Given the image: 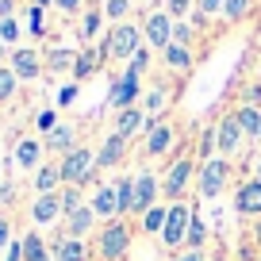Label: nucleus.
<instances>
[{"mask_svg":"<svg viewBox=\"0 0 261 261\" xmlns=\"http://www.w3.org/2000/svg\"><path fill=\"white\" fill-rule=\"evenodd\" d=\"M242 139H246V130H242V123H238V115L234 112H227L219 123H215V142H219V154L223 158H230V154H238V146H242Z\"/></svg>","mask_w":261,"mask_h":261,"instance_id":"nucleus-13","label":"nucleus"},{"mask_svg":"<svg viewBox=\"0 0 261 261\" xmlns=\"http://www.w3.org/2000/svg\"><path fill=\"white\" fill-rule=\"evenodd\" d=\"M142 35H146L150 50H165L173 42V16L169 12H146V23H142Z\"/></svg>","mask_w":261,"mask_h":261,"instance_id":"nucleus-10","label":"nucleus"},{"mask_svg":"<svg viewBox=\"0 0 261 261\" xmlns=\"http://www.w3.org/2000/svg\"><path fill=\"white\" fill-rule=\"evenodd\" d=\"M19 39H23V27H19V19H16V16H12V19H0V42H4V46L16 50Z\"/></svg>","mask_w":261,"mask_h":261,"instance_id":"nucleus-34","label":"nucleus"},{"mask_svg":"<svg viewBox=\"0 0 261 261\" xmlns=\"http://www.w3.org/2000/svg\"><path fill=\"white\" fill-rule=\"evenodd\" d=\"M4 165H8V162H0V173H4Z\"/></svg>","mask_w":261,"mask_h":261,"instance_id":"nucleus-53","label":"nucleus"},{"mask_svg":"<svg viewBox=\"0 0 261 261\" xmlns=\"http://www.w3.org/2000/svg\"><path fill=\"white\" fill-rule=\"evenodd\" d=\"M50 4H54V0H27V8H42V12H46Z\"/></svg>","mask_w":261,"mask_h":261,"instance_id":"nucleus-49","label":"nucleus"},{"mask_svg":"<svg viewBox=\"0 0 261 261\" xmlns=\"http://www.w3.org/2000/svg\"><path fill=\"white\" fill-rule=\"evenodd\" d=\"M250 16V0H223V19L227 23H242Z\"/></svg>","mask_w":261,"mask_h":261,"instance_id":"nucleus-36","label":"nucleus"},{"mask_svg":"<svg viewBox=\"0 0 261 261\" xmlns=\"http://www.w3.org/2000/svg\"><path fill=\"white\" fill-rule=\"evenodd\" d=\"M77 92H81V85H77V81L62 85V89H58V108H69V104L77 100Z\"/></svg>","mask_w":261,"mask_h":261,"instance_id":"nucleus-44","label":"nucleus"},{"mask_svg":"<svg viewBox=\"0 0 261 261\" xmlns=\"http://www.w3.org/2000/svg\"><path fill=\"white\" fill-rule=\"evenodd\" d=\"M146 46V35H142V27H135V23H115L112 31L100 39V50H104V58L108 62H130V58L139 54V50Z\"/></svg>","mask_w":261,"mask_h":261,"instance_id":"nucleus-1","label":"nucleus"},{"mask_svg":"<svg viewBox=\"0 0 261 261\" xmlns=\"http://www.w3.org/2000/svg\"><path fill=\"white\" fill-rule=\"evenodd\" d=\"M192 8H196V0H165V12H169L173 19H185Z\"/></svg>","mask_w":261,"mask_h":261,"instance_id":"nucleus-41","label":"nucleus"},{"mask_svg":"<svg viewBox=\"0 0 261 261\" xmlns=\"http://www.w3.org/2000/svg\"><path fill=\"white\" fill-rule=\"evenodd\" d=\"M12 238H16V230H12V219H8V215H0V261H4V253H8Z\"/></svg>","mask_w":261,"mask_h":261,"instance_id":"nucleus-40","label":"nucleus"},{"mask_svg":"<svg viewBox=\"0 0 261 261\" xmlns=\"http://www.w3.org/2000/svg\"><path fill=\"white\" fill-rule=\"evenodd\" d=\"M192 23H185V19H173V42H180V46H188L192 42Z\"/></svg>","mask_w":261,"mask_h":261,"instance_id":"nucleus-43","label":"nucleus"},{"mask_svg":"<svg viewBox=\"0 0 261 261\" xmlns=\"http://www.w3.org/2000/svg\"><path fill=\"white\" fill-rule=\"evenodd\" d=\"M158 196H162V177H154L150 169L135 173V215H146L158 204Z\"/></svg>","mask_w":261,"mask_h":261,"instance_id":"nucleus-14","label":"nucleus"},{"mask_svg":"<svg viewBox=\"0 0 261 261\" xmlns=\"http://www.w3.org/2000/svg\"><path fill=\"white\" fill-rule=\"evenodd\" d=\"M42 146H46L50 154L65 158L69 150H77V146H81V135H77V127H73V123H58V127L50 130L46 139H42Z\"/></svg>","mask_w":261,"mask_h":261,"instance_id":"nucleus-17","label":"nucleus"},{"mask_svg":"<svg viewBox=\"0 0 261 261\" xmlns=\"http://www.w3.org/2000/svg\"><path fill=\"white\" fill-rule=\"evenodd\" d=\"M8 54H12V50L4 46V42H0V65H8Z\"/></svg>","mask_w":261,"mask_h":261,"instance_id":"nucleus-50","label":"nucleus"},{"mask_svg":"<svg viewBox=\"0 0 261 261\" xmlns=\"http://www.w3.org/2000/svg\"><path fill=\"white\" fill-rule=\"evenodd\" d=\"M130 250V227L127 219H112V223H100L96 230V253L104 261H123Z\"/></svg>","mask_w":261,"mask_h":261,"instance_id":"nucleus-3","label":"nucleus"},{"mask_svg":"<svg viewBox=\"0 0 261 261\" xmlns=\"http://www.w3.org/2000/svg\"><path fill=\"white\" fill-rule=\"evenodd\" d=\"M162 58H165V65H169L173 73H188V69L196 65L192 50H188V46H180V42H169V46L162 50Z\"/></svg>","mask_w":261,"mask_h":261,"instance_id":"nucleus-26","label":"nucleus"},{"mask_svg":"<svg viewBox=\"0 0 261 261\" xmlns=\"http://www.w3.org/2000/svg\"><path fill=\"white\" fill-rule=\"evenodd\" d=\"M12 12H16V0H0V19H12Z\"/></svg>","mask_w":261,"mask_h":261,"instance_id":"nucleus-47","label":"nucleus"},{"mask_svg":"<svg viewBox=\"0 0 261 261\" xmlns=\"http://www.w3.org/2000/svg\"><path fill=\"white\" fill-rule=\"evenodd\" d=\"M196 12L204 19H212V16H223V0H196Z\"/></svg>","mask_w":261,"mask_h":261,"instance_id":"nucleus-45","label":"nucleus"},{"mask_svg":"<svg viewBox=\"0 0 261 261\" xmlns=\"http://www.w3.org/2000/svg\"><path fill=\"white\" fill-rule=\"evenodd\" d=\"M27 219L35 223V227H54V223H62L65 219V212H62V196L58 192H50V196H35L31 200V212H27Z\"/></svg>","mask_w":261,"mask_h":261,"instance_id":"nucleus-12","label":"nucleus"},{"mask_svg":"<svg viewBox=\"0 0 261 261\" xmlns=\"http://www.w3.org/2000/svg\"><path fill=\"white\" fill-rule=\"evenodd\" d=\"M227 177H230L227 158H207V162H200V169H196V192H200V200H215V196L227 188Z\"/></svg>","mask_w":261,"mask_h":261,"instance_id":"nucleus-4","label":"nucleus"},{"mask_svg":"<svg viewBox=\"0 0 261 261\" xmlns=\"http://www.w3.org/2000/svg\"><path fill=\"white\" fill-rule=\"evenodd\" d=\"M19 96V77L12 73V65H0V108L12 104Z\"/></svg>","mask_w":261,"mask_h":261,"instance_id":"nucleus-31","label":"nucleus"},{"mask_svg":"<svg viewBox=\"0 0 261 261\" xmlns=\"http://www.w3.org/2000/svg\"><path fill=\"white\" fill-rule=\"evenodd\" d=\"M100 12H104V19L115 27V23H123V16L130 12V0H104V4H100Z\"/></svg>","mask_w":261,"mask_h":261,"instance_id":"nucleus-35","label":"nucleus"},{"mask_svg":"<svg viewBox=\"0 0 261 261\" xmlns=\"http://www.w3.org/2000/svg\"><path fill=\"white\" fill-rule=\"evenodd\" d=\"M54 8L62 12V16H77V12L85 8V0H54Z\"/></svg>","mask_w":261,"mask_h":261,"instance_id":"nucleus-46","label":"nucleus"},{"mask_svg":"<svg viewBox=\"0 0 261 261\" xmlns=\"http://www.w3.org/2000/svg\"><path fill=\"white\" fill-rule=\"evenodd\" d=\"M58 196H62V212H65V215H73L77 207L89 204V200H85V188H77V185H65Z\"/></svg>","mask_w":261,"mask_h":261,"instance_id":"nucleus-33","label":"nucleus"},{"mask_svg":"<svg viewBox=\"0 0 261 261\" xmlns=\"http://www.w3.org/2000/svg\"><path fill=\"white\" fill-rule=\"evenodd\" d=\"M62 162V188L65 185H77V188H89L92 180H96V150H89L81 142L77 150H69L65 158H58Z\"/></svg>","mask_w":261,"mask_h":261,"instance_id":"nucleus-2","label":"nucleus"},{"mask_svg":"<svg viewBox=\"0 0 261 261\" xmlns=\"http://www.w3.org/2000/svg\"><path fill=\"white\" fill-rule=\"evenodd\" d=\"M253 238H257V250H261V223H257V234H253Z\"/></svg>","mask_w":261,"mask_h":261,"instance_id":"nucleus-51","label":"nucleus"},{"mask_svg":"<svg viewBox=\"0 0 261 261\" xmlns=\"http://www.w3.org/2000/svg\"><path fill=\"white\" fill-rule=\"evenodd\" d=\"M196 169H200V162H196V158H177V162L169 165V173L162 177V196L169 200V204L185 200V188L192 185Z\"/></svg>","mask_w":261,"mask_h":261,"instance_id":"nucleus-6","label":"nucleus"},{"mask_svg":"<svg viewBox=\"0 0 261 261\" xmlns=\"http://www.w3.org/2000/svg\"><path fill=\"white\" fill-rule=\"evenodd\" d=\"M12 73L19 77V85H35L42 73H46V62H42V50L39 46H16L8 54Z\"/></svg>","mask_w":261,"mask_h":261,"instance_id":"nucleus-7","label":"nucleus"},{"mask_svg":"<svg viewBox=\"0 0 261 261\" xmlns=\"http://www.w3.org/2000/svg\"><path fill=\"white\" fill-rule=\"evenodd\" d=\"M139 96H142V77L130 73V69H123V73L112 81V89H108V108H115V112L139 108Z\"/></svg>","mask_w":261,"mask_h":261,"instance_id":"nucleus-8","label":"nucleus"},{"mask_svg":"<svg viewBox=\"0 0 261 261\" xmlns=\"http://www.w3.org/2000/svg\"><path fill=\"white\" fill-rule=\"evenodd\" d=\"M173 142H177V127L165 119L158 123H146V139H142V154L146 158H165L173 150Z\"/></svg>","mask_w":261,"mask_h":261,"instance_id":"nucleus-9","label":"nucleus"},{"mask_svg":"<svg viewBox=\"0 0 261 261\" xmlns=\"http://www.w3.org/2000/svg\"><path fill=\"white\" fill-rule=\"evenodd\" d=\"M19 238H23V257L27 261H54V257H50V242L42 238L39 227H31L27 234H19Z\"/></svg>","mask_w":261,"mask_h":261,"instance_id":"nucleus-25","label":"nucleus"},{"mask_svg":"<svg viewBox=\"0 0 261 261\" xmlns=\"http://www.w3.org/2000/svg\"><path fill=\"white\" fill-rule=\"evenodd\" d=\"M123 158H127V139L115 135V130H108L100 150H96V169H119Z\"/></svg>","mask_w":261,"mask_h":261,"instance_id":"nucleus-15","label":"nucleus"},{"mask_svg":"<svg viewBox=\"0 0 261 261\" xmlns=\"http://www.w3.org/2000/svg\"><path fill=\"white\" fill-rule=\"evenodd\" d=\"M27 35H31V39H42V35H46V12L42 8H27Z\"/></svg>","mask_w":261,"mask_h":261,"instance_id":"nucleus-38","label":"nucleus"},{"mask_svg":"<svg viewBox=\"0 0 261 261\" xmlns=\"http://www.w3.org/2000/svg\"><path fill=\"white\" fill-rule=\"evenodd\" d=\"M177 261H204V250H185Z\"/></svg>","mask_w":261,"mask_h":261,"instance_id":"nucleus-48","label":"nucleus"},{"mask_svg":"<svg viewBox=\"0 0 261 261\" xmlns=\"http://www.w3.org/2000/svg\"><path fill=\"white\" fill-rule=\"evenodd\" d=\"M89 207L96 212V219H100V223L119 219V207H115V185H112V180H108V185H96V188H92Z\"/></svg>","mask_w":261,"mask_h":261,"instance_id":"nucleus-18","label":"nucleus"},{"mask_svg":"<svg viewBox=\"0 0 261 261\" xmlns=\"http://www.w3.org/2000/svg\"><path fill=\"white\" fill-rule=\"evenodd\" d=\"M50 257H54V261H89V242L58 234L54 242H50Z\"/></svg>","mask_w":261,"mask_h":261,"instance_id":"nucleus-21","label":"nucleus"},{"mask_svg":"<svg viewBox=\"0 0 261 261\" xmlns=\"http://www.w3.org/2000/svg\"><path fill=\"white\" fill-rule=\"evenodd\" d=\"M192 219H196V207L188 204V200H177V204H169V219H165V230H162L165 250H177V246H185Z\"/></svg>","mask_w":261,"mask_h":261,"instance_id":"nucleus-5","label":"nucleus"},{"mask_svg":"<svg viewBox=\"0 0 261 261\" xmlns=\"http://www.w3.org/2000/svg\"><path fill=\"white\" fill-rule=\"evenodd\" d=\"M142 96H146V104H142L146 123H158V119H162V112L169 108V89H150V92H142Z\"/></svg>","mask_w":261,"mask_h":261,"instance_id":"nucleus-29","label":"nucleus"},{"mask_svg":"<svg viewBox=\"0 0 261 261\" xmlns=\"http://www.w3.org/2000/svg\"><path fill=\"white\" fill-rule=\"evenodd\" d=\"M234 212L238 215H261V180L250 177L234 188Z\"/></svg>","mask_w":261,"mask_h":261,"instance_id":"nucleus-19","label":"nucleus"},{"mask_svg":"<svg viewBox=\"0 0 261 261\" xmlns=\"http://www.w3.org/2000/svg\"><path fill=\"white\" fill-rule=\"evenodd\" d=\"M234 115H238V123H242L246 139H261V108L257 104H238Z\"/></svg>","mask_w":261,"mask_h":261,"instance_id":"nucleus-27","label":"nucleus"},{"mask_svg":"<svg viewBox=\"0 0 261 261\" xmlns=\"http://www.w3.org/2000/svg\"><path fill=\"white\" fill-rule=\"evenodd\" d=\"M115 135H123V139H135L139 130H146V112L142 108H127V112H115V123H112Z\"/></svg>","mask_w":261,"mask_h":261,"instance_id":"nucleus-22","label":"nucleus"},{"mask_svg":"<svg viewBox=\"0 0 261 261\" xmlns=\"http://www.w3.org/2000/svg\"><path fill=\"white\" fill-rule=\"evenodd\" d=\"M54 127H58V112H54V108H42V112L35 115V130H39L42 139H46V135H50Z\"/></svg>","mask_w":261,"mask_h":261,"instance_id":"nucleus-39","label":"nucleus"},{"mask_svg":"<svg viewBox=\"0 0 261 261\" xmlns=\"http://www.w3.org/2000/svg\"><path fill=\"white\" fill-rule=\"evenodd\" d=\"M204 242H207V223L196 215L192 219V227H188V238H185V246L188 250H204Z\"/></svg>","mask_w":261,"mask_h":261,"instance_id":"nucleus-37","label":"nucleus"},{"mask_svg":"<svg viewBox=\"0 0 261 261\" xmlns=\"http://www.w3.org/2000/svg\"><path fill=\"white\" fill-rule=\"evenodd\" d=\"M35 196H50V192H62V162L58 158H50V162H42L39 169H35Z\"/></svg>","mask_w":261,"mask_h":261,"instance_id":"nucleus-20","label":"nucleus"},{"mask_svg":"<svg viewBox=\"0 0 261 261\" xmlns=\"http://www.w3.org/2000/svg\"><path fill=\"white\" fill-rule=\"evenodd\" d=\"M100 23H104V12H100V8H89L81 16V42H85V46H92V42L100 39Z\"/></svg>","mask_w":261,"mask_h":261,"instance_id":"nucleus-30","label":"nucleus"},{"mask_svg":"<svg viewBox=\"0 0 261 261\" xmlns=\"http://www.w3.org/2000/svg\"><path fill=\"white\" fill-rule=\"evenodd\" d=\"M42 154H46L42 139H39V135H27V139L16 142V150H12L8 165H16V169H23V173H35V169L42 165Z\"/></svg>","mask_w":261,"mask_h":261,"instance_id":"nucleus-11","label":"nucleus"},{"mask_svg":"<svg viewBox=\"0 0 261 261\" xmlns=\"http://www.w3.org/2000/svg\"><path fill=\"white\" fill-rule=\"evenodd\" d=\"M150 54H154V50H150V46H142L139 50V54H135V58H130V65H127V69H130V73H146V69H150Z\"/></svg>","mask_w":261,"mask_h":261,"instance_id":"nucleus-42","label":"nucleus"},{"mask_svg":"<svg viewBox=\"0 0 261 261\" xmlns=\"http://www.w3.org/2000/svg\"><path fill=\"white\" fill-rule=\"evenodd\" d=\"M96 227H100V219H96V212H92L89 204L77 207L73 215H65V219H62V234H65V238H81V242H85Z\"/></svg>","mask_w":261,"mask_h":261,"instance_id":"nucleus-16","label":"nucleus"},{"mask_svg":"<svg viewBox=\"0 0 261 261\" xmlns=\"http://www.w3.org/2000/svg\"><path fill=\"white\" fill-rule=\"evenodd\" d=\"M165 219H169V207L154 204L146 215H142V223H139V227L146 230V234H162V230H165Z\"/></svg>","mask_w":261,"mask_h":261,"instance_id":"nucleus-32","label":"nucleus"},{"mask_svg":"<svg viewBox=\"0 0 261 261\" xmlns=\"http://www.w3.org/2000/svg\"><path fill=\"white\" fill-rule=\"evenodd\" d=\"M115 185V207H119V219L135 212V177H119L112 180Z\"/></svg>","mask_w":261,"mask_h":261,"instance_id":"nucleus-28","label":"nucleus"},{"mask_svg":"<svg viewBox=\"0 0 261 261\" xmlns=\"http://www.w3.org/2000/svg\"><path fill=\"white\" fill-rule=\"evenodd\" d=\"M77 54H81V50H73V46H50L46 54H42V62H46V73H73Z\"/></svg>","mask_w":261,"mask_h":261,"instance_id":"nucleus-24","label":"nucleus"},{"mask_svg":"<svg viewBox=\"0 0 261 261\" xmlns=\"http://www.w3.org/2000/svg\"><path fill=\"white\" fill-rule=\"evenodd\" d=\"M104 62H108V58H104V50H100V42H96V46H85L81 54H77V65H73V81H77V85H81V81H89V77L96 73V69H100Z\"/></svg>","mask_w":261,"mask_h":261,"instance_id":"nucleus-23","label":"nucleus"},{"mask_svg":"<svg viewBox=\"0 0 261 261\" xmlns=\"http://www.w3.org/2000/svg\"><path fill=\"white\" fill-rule=\"evenodd\" d=\"M257 180H261V162H257Z\"/></svg>","mask_w":261,"mask_h":261,"instance_id":"nucleus-52","label":"nucleus"}]
</instances>
